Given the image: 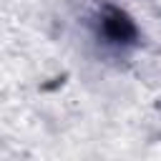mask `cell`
Listing matches in <instances>:
<instances>
[{
	"mask_svg": "<svg viewBox=\"0 0 161 161\" xmlns=\"http://www.w3.org/2000/svg\"><path fill=\"white\" fill-rule=\"evenodd\" d=\"M101 33L108 38V43L126 45V43H133V38H136V25L131 23V18H128L123 10L106 5L103 13H101Z\"/></svg>",
	"mask_w": 161,
	"mask_h": 161,
	"instance_id": "obj_1",
	"label": "cell"
}]
</instances>
